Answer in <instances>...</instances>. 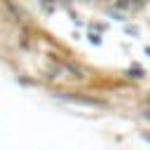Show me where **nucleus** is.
Masks as SVG:
<instances>
[{
  "label": "nucleus",
  "mask_w": 150,
  "mask_h": 150,
  "mask_svg": "<svg viewBox=\"0 0 150 150\" xmlns=\"http://www.w3.org/2000/svg\"><path fill=\"white\" fill-rule=\"evenodd\" d=\"M131 77H143V68H141V70L134 68V70H131Z\"/></svg>",
  "instance_id": "obj_1"
}]
</instances>
